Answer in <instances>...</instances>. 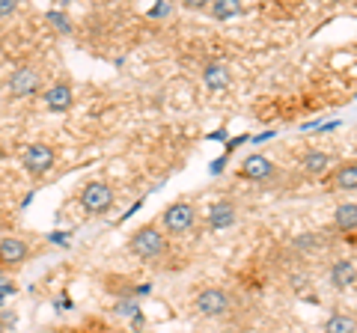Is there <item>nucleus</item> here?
Returning a JSON list of instances; mask_svg holds the SVG:
<instances>
[{"instance_id": "9", "label": "nucleus", "mask_w": 357, "mask_h": 333, "mask_svg": "<svg viewBox=\"0 0 357 333\" xmlns=\"http://www.w3.org/2000/svg\"><path fill=\"white\" fill-rule=\"evenodd\" d=\"M321 185H325V191H357V158L333 164Z\"/></svg>"}, {"instance_id": "4", "label": "nucleus", "mask_w": 357, "mask_h": 333, "mask_svg": "<svg viewBox=\"0 0 357 333\" xmlns=\"http://www.w3.org/2000/svg\"><path fill=\"white\" fill-rule=\"evenodd\" d=\"M236 307V297H232L229 288H220V286H208V288H199L194 295V309L203 318H223L232 313Z\"/></svg>"}, {"instance_id": "20", "label": "nucleus", "mask_w": 357, "mask_h": 333, "mask_svg": "<svg viewBox=\"0 0 357 333\" xmlns=\"http://www.w3.org/2000/svg\"><path fill=\"white\" fill-rule=\"evenodd\" d=\"M0 333H6V325H3V321H0Z\"/></svg>"}, {"instance_id": "19", "label": "nucleus", "mask_w": 357, "mask_h": 333, "mask_svg": "<svg viewBox=\"0 0 357 333\" xmlns=\"http://www.w3.org/2000/svg\"><path fill=\"white\" fill-rule=\"evenodd\" d=\"M18 13V3L15 0H0V18H9Z\"/></svg>"}, {"instance_id": "14", "label": "nucleus", "mask_w": 357, "mask_h": 333, "mask_svg": "<svg viewBox=\"0 0 357 333\" xmlns=\"http://www.w3.org/2000/svg\"><path fill=\"white\" fill-rule=\"evenodd\" d=\"M331 286L333 288H351L357 283V262L354 259H337L331 265Z\"/></svg>"}, {"instance_id": "8", "label": "nucleus", "mask_w": 357, "mask_h": 333, "mask_svg": "<svg viewBox=\"0 0 357 333\" xmlns=\"http://www.w3.org/2000/svg\"><path fill=\"white\" fill-rule=\"evenodd\" d=\"M238 224V203L232 196H218L211 199L208 208H206V226L223 232V229H232Z\"/></svg>"}, {"instance_id": "1", "label": "nucleus", "mask_w": 357, "mask_h": 333, "mask_svg": "<svg viewBox=\"0 0 357 333\" xmlns=\"http://www.w3.org/2000/svg\"><path fill=\"white\" fill-rule=\"evenodd\" d=\"M128 250L143 262H164L170 253V238L158 224H140L128 235Z\"/></svg>"}, {"instance_id": "16", "label": "nucleus", "mask_w": 357, "mask_h": 333, "mask_svg": "<svg viewBox=\"0 0 357 333\" xmlns=\"http://www.w3.org/2000/svg\"><path fill=\"white\" fill-rule=\"evenodd\" d=\"M333 229H337L340 235H351V232H357V203L337 206V212H333Z\"/></svg>"}, {"instance_id": "3", "label": "nucleus", "mask_w": 357, "mask_h": 333, "mask_svg": "<svg viewBox=\"0 0 357 333\" xmlns=\"http://www.w3.org/2000/svg\"><path fill=\"white\" fill-rule=\"evenodd\" d=\"M77 203L86 215H107L116 206V187L102 179H89L81 191H77Z\"/></svg>"}, {"instance_id": "10", "label": "nucleus", "mask_w": 357, "mask_h": 333, "mask_svg": "<svg viewBox=\"0 0 357 333\" xmlns=\"http://www.w3.org/2000/svg\"><path fill=\"white\" fill-rule=\"evenodd\" d=\"M30 259V244L21 235H3L0 238V268H18Z\"/></svg>"}, {"instance_id": "18", "label": "nucleus", "mask_w": 357, "mask_h": 333, "mask_svg": "<svg viewBox=\"0 0 357 333\" xmlns=\"http://www.w3.org/2000/svg\"><path fill=\"white\" fill-rule=\"evenodd\" d=\"M48 21L54 24V30H60V33H69V30H72L69 15H66V13H57V9H51V13H48Z\"/></svg>"}, {"instance_id": "5", "label": "nucleus", "mask_w": 357, "mask_h": 333, "mask_svg": "<svg viewBox=\"0 0 357 333\" xmlns=\"http://www.w3.org/2000/svg\"><path fill=\"white\" fill-rule=\"evenodd\" d=\"M54 164H57V149L51 146V143H30L21 152V166L27 170V176L33 179H42V176H48L54 170Z\"/></svg>"}, {"instance_id": "13", "label": "nucleus", "mask_w": 357, "mask_h": 333, "mask_svg": "<svg viewBox=\"0 0 357 333\" xmlns=\"http://www.w3.org/2000/svg\"><path fill=\"white\" fill-rule=\"evenodd\" d=\"M203 84L208 86L211 93L229 90V84H232L229 65H227V63H220V60H208V63L203 65Z\"/></svg>"}, {"instance_id": "17", "label": "nucleus", "mask_w": 357, "mask_h": 333, "mask_svg": "<svg viewBox=\"0 0 357 333\" xmlns=\"http://www.w3.org/2000/svg\"><path fill=\"white\" fill-rule=\"evenodd\" d=\"M208 13L215 18H220V21L223 18H236L241 13V3H238V0H215V3L208 6Z\"/></svg>"}, {"instance_id": "21", "label": "nucleus", "mask_w": 357, "mask_h": 333, "mask_svg": "<svg viewBox=\"0 0 357 333\" xmlns=\"http://www.w3.org/2000/svg\"><path fill=\"white\" fill-rule=\"evenodd\" d=\"M60 333H81V330H60Z\"/></svg>"}, {"instance_id": "11", "label": "nucleus", "mask_w": 357, "mask_h": 333, "mask_svg": "<svg viewBox=\"0 0 357 333\" xmlns=\"http://www.w3.org/2000/svg\"><path fill=\"white\" fill-rule=\"evenodd\" d=\"M42 102L48 110H54V114H66L72 104H75V90H72V84L66 81H54L51 86H45L42 90Z\"/></svg>"}, {"instance_id": "6", "label": "nucleus", "mask_w": 357, "mask_h": 333, "mask_svg": "<svg viewBox=\"0 0 357 333\" xmlns=\"http://www.w3.org/2000/svg\"><path fill=\"white\" fill-rule=\"evenodd\" d=\"M42 81H45V75H42L39 65L21 63V65L13 69V75H9L6 90H9V95H15V98H27V95L42 93Z\"/></svg>"}, {"instance_id": "12", "label": "nucleus", "mask_w": 357, "mask_h": 333, "mask_svg": "<svg viewBox=\"0 0 357 333\" xmlns=\"http://www.w3.org/2000/svg\"><path fill=\"white\" fill-rule=\"evenodd\" d=\"M331 166L333 161L325 149H304V155H301V173L310 176V179H325Z\"/></svg>"}, {"instance_id": "7", "label": "nucleus", "mask_w": 357, "mask_h": 333, "mask_svg": "<svg viewBox=\"0 0 357 333\" xmlns=\"http://www.w3.org/2000/svg\"><path fill=\"white\" fill-rule=\"evenodd\" d=\"M238 179L244 182H253V185H268V182H274L277 176H280V166H277L268 155H259V152H253L248 155V158H241L238 164Z\"/></svg>"}, {"instance_id": "2", "label": "nucleus", "mask_w": 357, "mask_h": 333, "mask_svg": "<svg viewBox=\"0 0 357 333\" xmlns=\"http://www.w3.org/2000/svg\"><path fill=\"white\" fill-rule=\"evenodd\" d=\"M197 220H199V212L191 199H173L158 215V226L164 229L167 238H182L197 226Z\"/></svg>"}, {"instance_id": "15", "label": "nucleus", "mask_w": 357, "mask_h": 333, "mask_svg": "<svg viewBox=\"0 0 357 333\" xmlns=\"http://www.w3.org/2000/svg\"><path fill=\"white\" fill-rule=\"evenodd\" d=\"M321 333H357V316L349 309H333L321 325Z\"/></svg>"}]
</instances>
